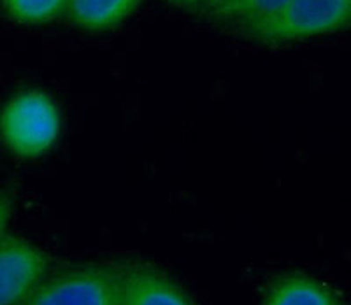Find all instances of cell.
I'll return each mask as SVG.
<instances>
[{
	"instance_id": "obj_10",
	"label": "cell",
	"mask_w": 351,
	"mask_h": 305,
	"mask_svg": "<svg viewBox=\"0 0 351 305\" xmlns=\"http://www.w3.org/2000/svg\"><path fill=\"white\" fill-rule=\"evenodd\" d=\"M14 206H16V191L12 188H2L0 190V239L8 230L9 219L14 212Z\"/></svg>"
},
{
	"instance_id": "obj_8",
	"label": "cell",
	"mask_w": 351,
	"mask_h": 305,
	"mask_svg": "<svg viewBox=\"0 0 351 305\" xmlns=\"http://www.w3.org/2000/svg\"><path fill=\"white\" fill-rule=\"evenodd\" d=\"M290 0H215L206 12L216 21L247 28L250 25L271 16Z\"/></svg>"
},
{
	"instance_id": "obj_9",
	"label": "cell",
	"mask_w": 351,
	"mask_h": 305,
	"mask_svg": "<svg viewBox=\"0 0 351 305\" xmlns=\"http://www.w3.org/2000/svg\"><path fill=\"white\" fill-rule=\"evenodd\" d=\"M69 0H0L2 11L21 25H44L67 9Z\"/></svg>"
},
{
	"instance_id": "obj_7",
	"label": "cell",
	"mask_w": 351,
	"mask_h": 305,
	"mask_svg": "<svg viewBox=\"0 0 351 305\" xmlns=\"http://www.w3.org/2000/svg\"><path fill=\"white\" fill-rule=\"evenodd\" d=\"M143 0H69L67 18L84 32H108L137 11Z\"/></svg>"
},
{
	"instance_id": "obj_5",
	"label": "cell",
	"mask_w": 351,
	"mask_h": 305,
	"mask_svg": "<svg viewBox=\"0 0 351 305\" xmlns=\"http://www.w3.org/2000/svg\"><path fill=\"white\" fill-rule=\"evenodd\" d=\"M123 305H195L174 279L152 263H127Z\"/></svg>"
},
{
	"instance_id": "obj_11",
	"label": "cell",
	"mask_w": 351,
	"mask_h": 305,
	"mask_svg": "<svg viewBox=\"0 0 351 305\" xmlns=\"http://www.w3.org/2000/svg\"><path fill=\"white\" fill-rule=\"evenodd\" d=\"M171 4L174 5H180V8H186V9H206L215 2V0H169Z\"/></svg>"
},
{
	"instance_id": "obj_1",
	"label": "cell",
	"mask_w": 351,
	"mask_h": 305,
	"mask_svg": "<svg viewBox=\"0 0 351 305\" xmlns=\"http://www.w3.org/2000/svg\"><path fill=\"white\" fill-rule=\"evenodd\" d=\"M127 263L90 262L46 276L20 305H123Z\"/></svg>"
},
{
	"instance_id": "obj_2",
	"label": "cell",
	"mask_w": 351,
	"mask_h": 305,
	"mask_svg": "<svg viewBox=\"0 0 351 305\" xmlns=\"http://www.w3.org/2000/svg\"><path fill=\"white\" fill-rule=\"evenodd\" d=\"M60 135V111L40 90L16 93L0 112V139L21 158L48 153Z\"/></svg>"
},
{
	"instance_id": "obj_6",
	"label": "cell",
	"mask_w": 351,
	"mask_h": 305,
	"mask_svg": "<svg viewBox=\"0 0 351 305\" xmlns=\"http://www.w3.org/2000/svg\"><path fill=\"white\" fill-rule=\"evenodd\" d=\"M262 305H343L327 282L302 272L285 273L269 286Z\"/></svg>"
},
{
	"instance_id": "obj_3",
	"label": "cell",
	"mask_w": 351,
	"mask_h": 305,
	"mask_svg": "<svg viewBox=\"0 0 351 305\" xmlns=\"http://www.w3.org/2000/svg\"><path fill=\"white\" fill-rule=\"evenodd\" d=\"M350 18L351 0H290L244 32L260 42L287 44L339 32Z\"/></svg>"
},
{
	"instance_id": "obj_4",
	"label": "cell",
	"mask_w": 351,
	"mask_h": 305,
	"mask_svg": "<svg viewBox=\"0 0 351 305\" xmlns=\"http://www.w3.org/2000/svg\"><path fill=\"white\" fill-rule=\"evenodd\" d=\"M43 249L20 235L0 239V305H20L48 276Z\"/></svg>"
}]
</instances>
